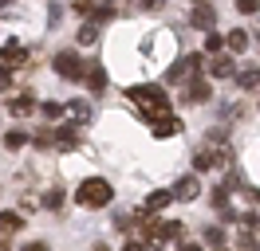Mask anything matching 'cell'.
<instances>
[{
  "instance_id": "1",
  "label": "cell",
  "mask_w": 260,
  "mask_h": 251,
  "mask_svg": "<svg viewBox=\"0 0 260 251\" xmlns=\"http://www.w3.org/2000/svg\"><path fill=\"white\" fill-rule=\"evenodd\" d=\"M126 98H130V106L138 110L142 118H150V122H158V118L170 114V94L162 87H130Z\"/></svg>"
},
{
  "instance_id": "2",
  "label": "cell",
  "mask_w": 260,
  "mask_h": 251,
  "mask_svg": "<svg viewBox=\"0 0 260 251\" xmlns=\"http://www.w3.org/2000/svg\"><path fill=\"white\" fill-rule=\"evenodd\" d=\"M111 185L107 181H99V177H91V181H83L79 192H75V200L83 204V208H103V204H111Z\"/></svg>"
},
{
  "instance_id": "3",
  "label": "cell",
  "mask_w": 260,
  "mask_h": 251,
  "mask_svg": "<svg viewBox=\"0 0 260 251\" xmlns=\"http://www.w3.org/2000/svg\"><path fill=\"white\" fill-rule=\"evenodd\" d=\"M51 67H55V75H59V78H71V82H79V78L87 75V63H83L75 51H59V55L51 59Z\"/></svg>"
},
{
  "instance_id": "4",
  "label": "cell",
  "mask_w": 260,
  "mask_h": 251,
  "mask_svg": "<svg viewBox=\"0 0 260 251\" xmlns=\"http://www.w3.org/2000/svg\"><path fill=\"white\" fill-rule=\"evenodd\" d=\"M142 55H146V59L174 55V35H170V31H150L146 39H142Z\"/></svg>"
},
{
  "instance_id": "5",
  "label": "cell",
  "mask_w": 260,
  "mask_h": 251,
  "mask_svg": "<svg viewBox=\"0 0 260 251\" xmlns=\"http://www.w3.org/2000/svg\"><path fill=\"white\" fill-rule=\"evenodd\" d=\"M87 122H91V102L75 98V102H67V106H63V126H75V130H83Z\"/></svg>"
},
{
  "instance_id": "6",
  "label": "cell",
  "mask_w": 260,
  "mask_h": 251,
  "mask_svg": "<svg viewBox=\"0 0 260 251\" xmlns=\"http://www.w3.org/2000/svg\"><path fill=\"white\" fill-rule=\"evenodd\" d=\"M28 63V47H20L16 39H8V44L0 47V67H8V71H16Z\"/></svg>"
},
{
  "instance_id": "7",
  "label": "cell",
  "mask_w": 260,
  "mask_h": 251,
  "mask_svg": "<svg viewBox=\"0 0 260 251\" xmlns=\"http://www.w3.org/2000/svg\"><path fill=\"white\" fill-rule=\"evenodd\" d=\"M201 196V185H197V177L189 173V177H181L178 185H174V200H181V204H189V200H197Z\"/></svg>"
},
{
  "instance_id": "8",
  "label": "cell",
  "mask_w": 260,
  "mask_h": 251,
  "mask_svg": "<svg viewBox=\"0 0 260 251\" xmlns=\"http://www.w3.org/2000/svg\"><path fill=\"white\" fill-rule=\"evenodd\" d=\"M209 75L213 78H233L237 75V63H233V55H225V51H217L209 63Z\"/></svg>"
},
{
  "instance_id": "9",
  "label": "cell",
  "mask_w": 260,
  "mask_h": 251,
  "mask_svg": "<svg viewBox=\"0 0 260 251\" xmlns=\"http://www.w3.org/2000/svg\"><path fill=\"white\" fill-rule=\"evenodd\" d=\"M189 71H193V75L201 71V55H189V59L174 63V67H170V75H166V78H170V82H181V78L189 75Z\"/></svg>"
},
{
  "instance_id": "10",
  "label": "cell",
  "mask_w": 260,
  "mask_h": 251,
  "mask_svg": "<svg viewBox=\"0 0 260 251\" xmlns=\"http://www.w3.org/2000/svg\"><path fill=\"white\" fill-rule=\"evenodd\" d=\"M189 24H193V28H201V31H213V24H217V12H213L209 4H197L193 12H189Z\"/></svg>"
},
{
  "instance_id": "11",
  "label": "cell",
  "mask_w": 260,
  "mask_h": 251,
  "mask_svg": "<svg viewBox=\"0 0 260 251\" xmlns=\"http://www.w3.org/2000/svg\"><path fill=\"white\" fill-rule=\"evenodd\" d=\"M185 102H193V106L209 102V82H205V78H189V87H185Z\"/></svg>"
},
{
  "instance_id": "12",
  "label": "cell",
  "mask_w": 260,
  "mask_h": 251,
  "mask_svg": "<svg viewBox=\"0 0 260 251\" xmlns=\"http://www.w3.org/2000/svg\"><path fill=\"white\" fill-rule=\"evenodd\" d=\"M154 138H174V134H181V118H174V114H166V118H158L154 122V130H150Z\"/></svg>"
},
{
  "instance_id": "13",
  "label": "cell",
  "mask_w": 260,
  "mask_h": 251,
  "mask_svg": "<svg viewBox=\"0 0 260 251\" xmlns=\"http://www.w3.org/2000/svg\"><path fill=\"white\" fill-rule=\"evenodd\" d=\"M170 200H174V188H162V192H150L142 208H146L150 216H158V212H162V208H166V204H170Z\"/></svg>"
},
{
  "instance_id": "14",
  "label": "cell",
  "mask_w": 260,
  "mask_h": 251,
  "mask_svg": "<svg viewBox=\"0 0 260 251\" xmlns=\"http://www.w3.org/2000/svg\"><path fill=\"white\" fill-rule=\"evenodd\" d=\"M8 114H12V118H28V114H36V98H32V94L12 98V102H8Z\"/></svg>"
},
{
  "instance_id": "15",
  "label": "cell",
  "mask_w": 260,
  "mask_h": 251,
  "mask_svg": "<svg viewBox=\"0 0 260 251\" xmlns=\"http://www.w3.org/2000/svg\"><path fill=\"white\" fill-rule=\"evenodd\" d=\"M83 82H87V87H91V91H103V87H107V71H103V67H99V63H87V75H83Z\"/></svg>"
},
{
  "instance_id": "16",
  "label": "cell",
  "mask_w": 260,
  "mask_h": 251,
  "mask_svg": "<svg viewBox=\"0 0 260 251\" xmlns=\"http://www.w3.org/2000/svg\"><path fill=\"white\" fill-rule=\"evenodd\" d=\"M20 228H24V216H20V212H0V232L4 235H16Z\"/></svg>"
},
{
  "instance_id": "17",
  "label": "cell",
  "mask_w": 260,
  "mask_h": 251,
  "mask_svg": "<svg viewBox=\"0 0 260 251\" xmlns=\"http://www.w3.org/2000/svg\"><path fill=\"white\" fill-rule=\"evenodd\" d=\"M244 47H248V31H244V28H233V31H229V51H233V55H241Z\"/></svg>"
},
{
  "instance_id": "18",
  "label": "cell",
  "mask_w": 260,
  "mask_h": 251,
  "mask_svg": "<svg viewBox=\"0 0 260 251\" xmlns=\"http://www.w3.org/2000/svg\"><path fill=\"white\" fill-rule=\"evenodd\" d=\"M193 169H197V173L217 169V161H213V149H209V145H205V149H197V157H193Z\"/></svg>"
},
{
  "instance_id": "19",
  "label": "cell",
  "mask_w": 260,
  "mask_h": 251,
  "mask_svg": "<svg viewBox=\"0 0 260 251\" xmlns=\"http://www.w3.org/2000/svg\"><path fill=\"white\" fill-rule=\"evenodd\" d=\"M237 82H241L244 91H252V87H260V67H248V71H241V75H237Z\"/></svg>"
},
{
  "instance_id": "20",
  "label": "cell",
  "mask_w": 260,
  "mask_h": 251,
  "mask_svg": "<svg viewBox=\"0 0 260 251\" xmlns=\"http://www.w3.org/2000/svg\"><path fill=\"white\" fill-rule=\"evenodd\" d=\"M4 145H8V149H24V145H28V134L12 130V134H4Z\"/></svg>"
},
{
  "instance_id": "21",
  "label": "cell",
  "mask_w": 260,
  "mask_h": 251,
  "mask_svg": "<svg viewBox=\"0 0 260 251\" xmlns=\"http://www.w3.org/2000/svg\"><path fill=\"white\" fill-rule=\"evenodd\" d=\"M75 39H79L83 47H87V44H95V39H99V28H95V24H83V28H79V35H75Z\"/></svg>"
},
{
  "instance_id": "22",
  "label": "cell",
  "mask_w": 260,
  "mask_h": 251,
  "mask_svg": "<svg viewBox=\"0 0 260 251\" xmlns=\"http://www.w3.org/2000/svg\"><path fill=\"white\" fill-rule=\"evenodd\" d=\"M205 243H213V247H221V243H225V232H221L217 224H213V228H205Z\"/></svg>"
},
{
  "instance_id": "23",
  "label": "cell",
  "mask_w": 260,
  "mask_h": 251,
  "mask_svg": "<svg viewBox=\"0 0 260 251\" xmlns=\"http://www.w3.org/2000/svg\"><path fill=\"white\" fill-rule=\"evenodd\" d=\"M71 8H75L79 16H91V12H99V4H95V0H71Z\"/></svg>"
},
{
  "instance_id": "24",
  "label": "cell",
  "mask_w": 260,
  "mask_h": 251,
  "mask_svg": "<svg viewBox=\"0 0 260 251\" xmlns=\"http://www.w3.org/2000/svg\"><path fill=\"white\" fill-rule=\"evenodd\" d=\"M205 51H209V55H217V51H221V35H217V31H209V35H205Z\"/></svg>"
},
{
  "instance_id": "25",
  "label": "cell",
  "mask_w": 260,
  "mask_h": 251,
  "mask_svg": "<svg viewBox=\"0 0 260 251\" xmlns=\"http://www.w3.org/2000/svg\"><path fill=\"white\" fill-rule=\"evenodd\" d=\"M44 114H48V118H63V106H59V102H44Z\"/></svg>"
},
{
  "instance_id": "26",
  "label": "cell",
  "mask_w": 260,
  "mask_h": 251,
  "mask_svg": "<svg viewBox=\"0 0 260 251\" xmlns=\"http://www.w3.org/2000/svg\"><path fill=\"white\" fill-rule=\"evenodd\" d=\"M237 8H241L244 16H252V12L260 8V0H237Z\"/></svg>"
},
{
  "instance_id": "27",
  "label": "cell",
  "mask_w": 260,
  "mask_h": 251,
  "mask_svg": "<svg viewBox=\"0 0 260 251\" xmlns=\"http://www.w3.org/2000/svg\"><path fill=\"white\" fill-rule=\"evenodd\" d=\"M8 87H12V71H8V67H0V94L8 91Z\"/></svg>"
},
{
  "instance_id": "28",
  "label": "cell",
  "mask_w": 260,
  "mask_h": 251,
  "mask_svg": "<svg viewBox=\"0 0 260 251\" xmlns=\"http://www.w3.org/2000/svg\"><path fill=\"white\" fill-rule=\"evenodd\" d=\"M44 204H48V208H59V204H63V196H59V192H48V196H44Z\"/></svg>"
},
{
  "instance_id": "29",
  "label": "cell",
  "mask_w": 260,
  "mask_h": 251,
  "mask_svg": "<svg viewBox=\"0 0 260 251\" xmlns=\"http://www.w3.org/2000/svg\"><path fill=\"white\" fill-rule=\"evenodd\" d=\"M24 251H48V243H24Z\"/></svg>"
},
{
  "instance_id": "30",
  "label": "cell",
  "mask_w": 260,
  "mask_h": 251,
  "mask_svg": "<svg viewBox=\"0 0 260 251\" xmlns=\"http://www.w3.org/2000/svg\"><path fill=\"white\" fill-rule=\"evenodd\" d=\"M122 251H146V247H142V243H130V239H126V247H122Z\"/></svg>"
},
{
  "instance_id": "31",
  "label": "cell",
  "mask_w": 260,
  "mask_h": 251,
  "mask_svg": "<svg viewBox=\"0 0 260 251\" xmlns=\"http://www.w3.org/2000/svg\"><path fill=\"white\" fill-rule=\"evenodd\" d=\"M91 251H111V247H107V243H95V247H91Z\"/></svg>"
},
{
  "instance_id": "32",
  "label": "cell",
  "mask_w": 260,
  "mask_h": 251,
  "mask_svg": "<svg viewBox=\"0 0 260 251\" xmlns=\"http://www.w3.org/2000/svg\"><path fill=\"white\" fill-rule=\"evenodd\" d=\"M0 251H8V239H4V243H0Z\"/></svg>"
},
{
  "instance_id": "33",
  "label": "cell",
  "mask_w": 260,
  "mask_h": 251,
  "mask_svg": "<svg viewBox=\"0 0 260 251\" xmlns=\"http://www.w3.org/2000/svg\"><path fill=\"white\" fill-rule=\"evenodd\" d=\"M213 251H229V247H225V243H221V247H213Z\"/></svg>"
},
{
  "instance_id": "34",
  "label": "cell",
  "mask_w": 260,
  "mask_h": 251,
  "mask_svg": "<svg viewBox=\"0 0 260 251\" xmlns=\"http://www.w3.org/2000/svg\"><path fill=\"white\" fill-rule=\"evenodd\" d=\"M4 4H8V0H0V8H4Z\"/></svg>"
},
{
  "instance_id": "35",
  "label": "cell",
  "mask_w": 260,
  "mask_h": 251,
  "mask_svg": "<svg viewBox=\"0 0 260 251\" xmlns=\"http://www.w3.org/2000/svg\"><path fill=\"white\" fill-rule=\"evenodd\" d=\"M150 4H158V0H150Z\"/></svg>"
}]
</instances>
